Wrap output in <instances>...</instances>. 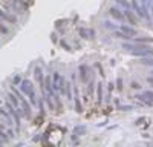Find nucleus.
<instances>
[{
    "instance_id": "f257e3e1",
    "label": "nucleus",
    "mask_w": 153,
    "mask_h": 147,
    "mask_svg": "<svg viewBox=\"0 0 153 147\" xmlns=\"http://www.w3.org/2000/svg\"><path fill=\"white\" fill-rule=\"evenodd\" d=\"M0 31H2L3 34H6V32H8V28H5L3 24H0Z\"/></svg>"
},
{
    "instance_id": "f03ea898",
    "label": "nucleus",
    "mask_w": 153,
    "mask_h": 147,
    "mask_svg": "<svg viewBox=\"0 0 153 147\" xmlns=\"http://www.w3.org/2000/svg\"><path fill=\"white\" fill-rule=\"evenodd\" d=\"M14 83H16V84L20 83V77H16V78H14Z\"/></svg>"
},
{
    "instance_id": "7ed1b4c3",
    "label": "nucleus",
    "mask_w": 153,
    "mask_h": 147,
    "mask_svg": "<svg viewBox=\"0 0 153 147\" xmlns=\"http://www.w3.org/2000/svg\"><path fill=\"white\" fill-rule=\"evenodd\" d=\"M0 144H2V141H0Z\"/></svg>"
}]
</instances>
